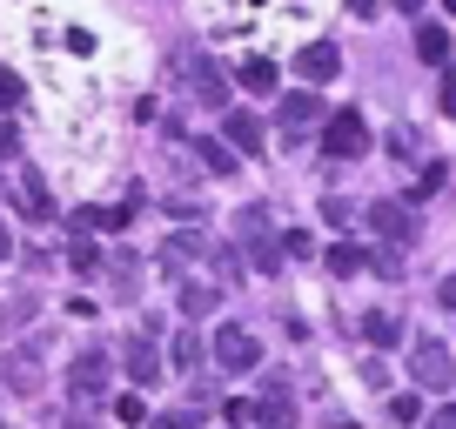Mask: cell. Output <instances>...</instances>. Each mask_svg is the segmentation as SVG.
<instances>
[{"label": "cell", "mask_w": 456, "mask_h": 429, "mask_svg": "<svg viewBox=\"0 0 456 429\" xmlns=\"http://www.w3.org/2000/svg\"><path fill=\"white\" fill-rule=\"evenodd\" d=\"M235 229H242L248 262H256L262 275H275V269H282V242L269 235V208H242V222H235Z\"/></svg>", "instance_id": "obj_1"}, {"label": "cell", "mask_w": 456, "mask_h": 429, "mask_svg": "<svg viewBox=\"0 0 456 429\" xmlns=\"http://www.w3.org/2000/svg\"><path fill=\"white\" fill-rule=\"evenodd\" d=\"M322 148H329L336 161H356L362 148H370V128H362V115H356V108H342L336 121H322Z\"/></svg>", "instance_id": "obj_2"}, {"label": "cell", "mask_w": 456, "mask_h": 429, "mask_svg": "<svg viewBox=\"0 0 456 429\" xmlns=\"http://www.w3.org/2000/svg\"><path fill=\"white\" fill-rule=\"evenodd\" d=\"M370 229L383 235L389 248H410L416 242V201H376V208H370Z\"/></svg>", "instance_id": "obj_3"}, {"label": "cell", "mask_w": 456, "mask_h": 429, "mask_svg": "<svg viewBox=\"0 0 456 429\" xmlns=\"http://www.w3.org/2000/svg\"><path fill=\"white\" fill-rule=\"evenodd\" d=\"M68 396L74 402H101V396H108V356H101V349H81V356H74Z\"/></svg>", "instance_id": "obj_4"}, {"label": "cell", "mask_w": 456, "mask_h": 429, "mask_svg": "<svg viewBox=\"0 0 456 429\" xmlns=\"http://www.w3.org/2000/svg\"><path fill=\"white\" fill-rule=\"evenodd\" d=\"M410 376H416L423 389H450V383H456L450 343H416V349H410Z\"/></svg>", "instance_id": "obj_5"}, {"label": "cell", "mask_w": 456, "mask_h": 429, "mask_svg": "<svg viewBox=\"0 0 456 429\" xmlns=\"http://www.w3.org/2000/svg\"><path fill=\"white\" fill-rule=\"evenodd\" d=\"M215 362H222V369H256L262 362V343L248 329H235V322H228L222 336H215Z\"/></svg>", "instance_id": "obj_6"}, {"label": "cell", "mask_w": 456, "mask_h": 429, "mask_svg": "<svg viewBox=\"0 0 456 429\" xmlns=\"http://www.w3.org/2000/svg\"><path fill=\"white\" fill-rule=\"evenodd\" d=\"M175 74H182V81L195 87L208 108H222V101H228V87H222V74L208 68V54H182V61H175Z\"/></svg>", "instance_id": "obj_7"}, {"label": "cell", "mask_w": 456, "mask_h": 429, "mask_svg": "<svg viewBox=\"0 0 456 429\" xmlns=\"http://www.w3.org/2000/svg\"><path fill=\"white\" fill-rule=\"evenodd\" d=\"M256 416H262L269 429L296 416V396H289V376H262V402H256Z\"/></svg>", "instance_id": "obj_8"}, {"label": "cell", "mask_w": 456, "mask_h": 429, "mask_svg": "<svg viewBox=\"0 0 456 429\" xmlns=\"http://www.w3.org/2000/svg\"><path fill=\"white\" fill-rule=\"evenodd\" d=\"M215 248H208V235L201 229H175L168 242H161V262H175V275H182V262H208Z\"/></svg>", "instance_id": "obj_9"}, {"label": "cell", "mask_w": 456, "mask_h": 429, "mask_svg": "<svg viewBox=\"0 0 456 429\" xmlns=\"http://www.w3.org/2000/svg\"><path fill=\"white\" fill-rule=\"evenodd\" d=\"M121 369H128V383H161V356L148 336H134L128 349H121Z\"/></svg>", "instance_id": "obj_10"}, {"label": "cell", "mask_w": 456, "mask_h": 429, "mask_svg": "<svg viewBox=\"0 0 456 429\" xmlns=\"http://www.w3.org/2000/svg\"><path fill=\"white\" fill-rule=\"evenodd\" d=\"M296 68L309 74V81H336V74H342V54H336L329 41H309V47L296 54Z\"/></svg>", "instance_id": "obj_11"}, {"label": "cell", "mask_w": 456, "mask_h": 429, "mask_svg": "<svg viewBox=\"0 0 456 429\" xmlns=\"http://www.w3.org/2000/svg\"><path fill=\"white\" fill-rule=\"evenodd\" d=\"M7 389H14V396H34V389H41V356H34V349H14V356H7Z\"/></svg>", "instance_id": "obj_12"}, {"label": "cell", "mask_w": 456, "mask_h": 429, "mask_svg": "<svg viewBox=\"0 0 456 429\" xmlns=\"http://www.w3.org/2000/svg\"><path fill=\"white\" fill-rule=\"evenodd\" d=\"M14 201L28 208V222H47V214H54V201H47V188H41V174H34V168H20V182H14Z\"/></svg>", "instance_id": "obj_13"}, {"label": "cell", "mask_w": 456, "mask_h": 429, "mask_svg": "<svg viewBox=\"0 0 456 429\" xmlns=\"http://www.w3.org/2000/svg\"><path fill=\"white\" fill-rule=\"evenodd\" d=\"M275 115H282V128H289V134H302V128H315V121H322V101H315V94H289Z\"/></svg>", "instance_id": "obj_14"}, {"label": "cell", "mask_w": 456, "mask_h": 429, "mask_svg": "<svg viewBox=\"0 0 456 429\" xmlns=\"http://www.w3.org/2000/svg\"><path fill=\"white\" fill-rule=\"evenodd\" d=\"M228 148H242V155H262V121L242 115V108H228Z\"/></svg>", "instance_id": "obj_15"}, {"label": "cell", "mask_w": 456, "mask_h": 429, "mask_svg": "<svg viewBox=\"0 0 456 429\" xmlns=\"http://www.w3.org/2000/svg\"><path fill=\"white\" fill-rule=\"evenodd\" d=\"M215 309H222L215 282H182V315H215Z\"/></svg>", "instance_id": "obj_16"}, {"label": "cell", "mask_w": 456, "mask_h": 429, "mask_svg": "<svg viewBox=\"0 0 456 429\" xmlns=\"http://www.w3.org/2000/svg\"><path fill=\"white\" fill-rule=\"evenodd\" d=\"M362 269H370V255H362L356 242H336V248H329V275H336V282H349V275H362Z\"/></svg>", "instance_id": "obj_17"}, {"label": "cell", "mask_w": 456, "mask_h": 429, "mask_svg": "<svg viewBox=\"0 0 456 429\" xmlns=\"http://www.w3.org/2000/svg\"><path fill=\"white\" fill-rule=\"evenodd\" d=\"M416 54H423V61H436V68H443V61H450V28L423 20V28H416Z\"/></svg>", "instance_id": "obj_18"}, {"label": "cell", "mask_w": 456, "mask_h": 429, "mask_svg": "<svg viewBox=\"0 0 456 429\" xmlns=\"http://www.w3.org/2000/svg\"><path fill=\"white\" fill-rule=\"evenodd\" d=\"M188 148H195V161L208 174H235V148H228V142H188Z\"/></svg>", "instance_id": "obj_19"}, {"label": "cell", "mask_w": 456, "mask_h": 429, "mask_svg": "<svg viewBox=\"0 0 456 429\" xmlns=\"http://www.w3.org/2000/svg\"><path fill=\"white\" fill-rule=\"evenodd\" d=\"M362 336H370L376 349H396V343H403V322H396V315H383V309H376V315H362Z\"/></svg>", "instance_id": "obj_20"}, {"label": "cell", "mask_w": 456, "mask_h": 429, "mask_svg": "<svg viewBox=\"0 0 456 429\" xmlns=\"http://www.w3.org/2000/svg\"><path fill=\"white\" fill-rule=\"evenodd\" d=\"M108 282H114V295H134V288H142V262H134V255H114L108 262Z\"/></svg>", "instance_id": "obj_21"}, {"label": "cell", "mask_w": 456, "mask_h": 429, "mask_svg": "<svg viewBox=\"0 0 456 429\" xmlns=\"http://www.w3.org/2000/svg\"><path fill=\"white\" fill-rule=\"evenodd\" d=\"M275 81H282V74H275V61H248V68H242V87H248V94H275Z\"/></svg>", "instance_id": "obj_22"}, {"label": "cell", "mask_w": 456, "mask_h": 429, "mask_svg": "<svg viewBox=\"0 0 456 429\" xmlns=\"http://www.w3.org/2000/svg\"><path fill=\"white\" fill-rule=\"evenodd\" d=\"M168 362H175L182 376H195V369H201V343H195V336L182 329V336H175V349H168Z\"/></svg>", "instance_id": "obj_23"}, {"label": "cell", "mask_w": 456, "mask_h": 429, "mask_svg": "<svg viewBox=\"0 0 456 429\" xmlns=\"http://www.w3.org/2000/svg\"><path fill=\"white\" fill-rule=\"evenodd\" d=\"M68 269H74V275H94V269H101V248L87 242V235H74V248H68Z\"/></svg>", "instance_id": "obj_24"}, {"label": "cell", "mask_w": 456, "mask_h": 429, "mask_svg": "<svg viewBox=\"0 0 456 429\" xmlns=\"http://www.w3.org/2000/svg\"><path fill=\"white\" fill-rule=\"evenodd\" d=\"M443 182H450V168H443V161H429V168L416 174V201H423V195H436Z\"/></svg>", "instance_id": "obj_25"}, {"label": "cell", "mask_w": 456, "mask_h": 429, "mask_svg": "<svg viewBox=\"0 0 456 429\" xmlns=\"http://www.w3.org/2000/svg\"><path fill=\"white\" fill-rule=\"evenodd\" d=\"M7 108H20V74L14 68H0V115H7Z\"/></svg>", "instance_id": "obj_26"}, {"label": "cell", "mask_w": 456, "mask_h": 429, "mask_svg": "<svg viewBox=\"0 0 456 429\" xmlns=\"http://www.w3.org/2000/svg\"><path fill=\"white\" fill-rule=\"evenodd\" d=\"M114 416H121V423H142V416H148V402L128 389V396H114Z\"/></svg>", "instance_id": "obj_27"}, {"label": "cell", "mask_w": 456, "mask_h": 429, "mask_svg": "<svg viewBox=\"0 0 456 429\" xmlns=\"http://www.w3.org/2000/svg\"><path fill=\"white\" fill-rule=\"evenodd\" d=\"M222 416H228V423H262L256 402H242V396H228V402H222Z\"/></svg>", "instance_id": "obj_28"}, {"label": "cell", "mask_w": 456, "mask_h": 429, "mask_svg": "<svg viewBox=\"0 0 456 429\" xmlns=\"http://www.w3.org/2000/svg\"><path fill=\"white\" fill-rule=\"evenodd\" d=\"M322 214H329V222H336V229H349V222H356V208H349V201H342V195H329V201H322Z\"/></svg>", "instance_id": "obj_29"}, {"label": "cell", "mask_w": 456, "mask_h": 429, "mask_svg": "<svg viewBox=\"0 0 456 429\" xmlns=\"http://www.w3.org/2000/svg\"><path fill=\"white\" fill-rule=\"evenodd\" d=\"M389 155H416V128H389Z\"/></svg>", "instance_id": "obj_30"}, {"label": "cell", "mask_w": 456, "mask_h": 429, "mask_svg": "<svg viewBox=\"0 0 456 429\" xmlns=\"http://www.w3.org/2000/svg\"><path fill=\"white\" fill-rule=\"evenodd\" d=\"M389 416H396V423H416V416H423V402H416V396H396V402H389Z\"/></svg>", "instance_id": "obj_31"}, {"label": "cell", "mask_w": 456, "mask_h": 429, "mask_svg": "<svg viewBox=\"0 0 456 429\" xmlns=\"http://www.w3.org/2000/svg\"><path fill=\"white\" fill-rule=\"evenodd\" d=\"M28 315H34V295H28V288H20V295L7 302V322H28Z\"/></svg>", "instance_id": "obj_32"}, {"label": "cell", "mask_w": 456, "mask_h": 429, "mask_svg": "<svg viewBox=\"0 0 456 429\" xmlns=\"http://www.w3.org/2000/svg\"><path fill=\"white\" fill-rule=\"evenodd\" d=\"M349 14H356V20H370V14H376V0H349Z\"/></svg>", "instance_id": "obj_33"}, {"label": "cell", "mask_w": 456, "mask_h": 429, "mask_svg": "<svg viewBox=\"0 0 456 429\" xmlns=\"http://www.w3.org/2000/svg\"><path fill=\"white\" fill-rule=\"evenodd\" d=\"M7 255H14V242H7V222H0V262H7Z\"/></svg>", "instance_id": "obj_34"}, {"label": "cell", "mask_w": 456, "mask_h": 429, "mask_svg": "<svg viewBox=\"0 0 456 429\" xmlns=\"http://www.w3.org/2000/svg\"><path fill=\"white\" fill-rule=\"evenodd\" d=\"M396 7H403V14H416V7H423V0H396Z\"/></svg>", "instance_id": "obj_35"}]
</instances>
